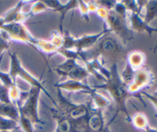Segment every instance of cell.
Segmentation results:
<instances>
[{
  "label": "cell",
  "instance_id": "1",
  "mask_svg": "<svg viewBox=\"0 0 157 132\" xmlns=\"http://www.w3.org/2000/svg\"><path fill=\"white\" fill-rule=\"evenodd\" d=\"M90 65L95 71L99 72L104 78L105 82L98 85L92 86L95 89H101L109 92L111 98L116 104V113L113 118L110 120L108 125L114 121L119 113L123 112L127 117V121L131 122V116L129 114L127 107V101L129 98L133 97L127 89V85L124 82L121 77V74L118 72V65L113 64L107 68L104 67L98 59H94L90 61Z\"/></svg>",
  "mask_w": 157,
  "mask_h": 132
},
{
  "label": "cell",
  "instance_id": "2",
  "mask_svg": "<svg viewBox=\"0 0 157 132\" xmlns=\"http://www.w3.org/2000/svg\"><path fill=\"white\" fill-rule=\"evenodd\" d=\"M124 44L111 32L105 34L89 50L80 53L81 62L98 59L104 67H111L127 58Z\"/></svg>",
  "mask_w": 157,
  "mask_h": 132
},
{
  "label": "cell",
  "instance_id": "3",
  "mask_svg": "<svg viewBox=\"0 0 157 132\" xmlns=\"http://www.w3.org/2000/svg\"><path fill=\"white\" fill-rule=\"evenodd\" d=\"M95 13L104 21V26L124 45L134 38L133 32L128 25V12L122 1L117 2L112 10L98 7Z\"/></svg>",
  "mask_w": 157,
  "mask_h": 132
},
{
  "label": "cell",
  "instance_id": "4",
  "mask_svg": "<svg viewBox=\"0 0 157 132\" xmlns=\"http://www.w3.org/2000/svg\"><path fill=\"white\" fill-rule=\"evenodd\" d=\"M41 92V90L38 87H31L22 102L18 101L16 103L19 117H23L29 120L35 126L36 124H45V122L40 118L38 115V102Z\"/></svg>",
  "mask_w": 157,
  "mask_h": 132
},
{
  "label": "cell",
  "instance_id": "5",
  "mask_svg": "<svg viewBox=\"0 0 157 132\" xmlns=\"http://www.w3.org/2000/svg\"><path fill=\"white\" fill-rule=\"evenodd\" d=\"M9 55L10 57V69H9V74L14 82L17 83L16 78L19 77L25 81H26L28 84H30L31 87H38L41 89V91L44 92L46 96L48 97V98L55 104V106L56 105V101L52 98L48 91L44 87L43 83L23 67L17 54L15 52H11L9 51Z\"/></svg>",
  "mask_w": 157,
  "mask_h": 132
},
{
  "label": "cell",
  "instance_id": "6",
  "mask_svg": "<svg viewBox=\"0 0 157 132\" xmlns=\"http://www.w3.org/2000/svg\"><path fill=\"white\" fill-rule=\"evenodd\" d=\"M108 32H110L104 26V30L98 33L75 38L71 35L68 31H64L63 45L61 49L73 51V52L80 54L91 49L99 41L100 38H102L105 34L108 33Z\"/></svg>",
  "mask_w": 157,
  "mask_h": 132
},
{
  "label": "cell",
  "instance_id": "7",
  "mask_svg": "<svg viewBox=\"0 0 157 132\" xmlns=\"http://www.w3.org/2000/svg\"><path fill=\"white\" fill-rule=\"evenodd\" d=\"M154 81L155 77L151 70L148 67L144 66L141 68L135 71L133 81L129 85H127V89L134 98H138L144 105L146 106V103L143 99L141 92L144 91L145 89L150 88L153 84Z\"/></svg>",
  "mask_w": 157,
  "mask_h": 132
},
{
  "label": "cell",
  "instance_id": "8",
  "mask_svg": "<svg viewBox=\"0 0 157 132\" xmlns=\"http://www.w3.org/2000/svg\"><path fill=\"white\" fill-rule=\"evenodd\" d=\"M0 31L6 32L10 40L21 41L29 45L35 50L39 52L37 48L39 39L32 36L24 23L13 22L9 24H2L0 25Z\"/></svg>",
  "mask_w": 157,
  "mask_h": 132
},
{
  "label": "cell",
  "instance_id": "9",
  "mask_svg": "<svg viewBox=\"0 0 157 132\" xmlns=\"http://www.w3.org/2000/svg\"><path fill=\"white\" fill-rule=\"evenodd\" d=\"M55 71L60 76L67 77V79L78 81H84L90 75L85 64L74 58L66 59L64 62L57 65Z\"/></svg>",
  "mask_w": 157,
  "mask_h": 132
},
{
  "label": "cell",
  "instance_id": "10",
  "mask_svg": "<svg viewBox=\"0 0 157 132\" xmlns=\"http://www.w3.org/2000/svg\"><path fill=\"white\" fill-rule=\"evenodd\" d=\"M31 2H24L20 1L14 6L12 9H9L2 17H0V25L2 24H9V23L19 22L24 23L25 21L31 17L34 16L32 12H22L21 8L25 4L29 3Z\"/></svg>",
  "mask_w": 157,
  "mask_h": 132
},
{
  "label": "cell",
  "instance_id": "11",
  "mask_svg": "<svg viewBox=\"0 0 157 132\" xmlns=\"http://www.w3.org/2000/svg\"><path fill=\"white\" fill-rule=\"evenodd\" d=\"M47 6L48 9L58 12L61 16L59 23V29L61 35L64 33V21L65 15L69 11H74L76 8H78V1H68L66 4L60 2L59 1H42Z\"/></svg>",
  "mask_w": 157,
  "mask_h": 132
},
{
  "label": "cell",
  "instance_id": "12",
  "mask_svg": "<svg viewBox=\"0 0 157 132\" xmlns=\"http://www.w3.org/2000/svg\"><path fill=\"white\" fill-rule=\"evenodd\" d=\"M55 87L61 91L64 90L69 92H81V93H85L89 95L96 91V89L94 88L92 86L88 85L87 83H84V81H78L70 79H67L62 82L56 83L55 84Z\"/></svg>",
  "mask_w": 157,
  "mask_h": 132
},
{
  "label": "cell",
  "instance_id": "13",
  "mask_svg": "<svg viewBox=\"0 0 157 132\" xmlns=\"http://www.w3.org/2000/svg\"><path fill=\"white\" fill-rule=\"evenodd\" d=\"M128 21L129 27L132 31H136L139 33L147 32L149 36L152 37L154 32H157V28H153L150 25L147 24L136 12H128Z\"/></svg>",
  "mask_w": 157,
  "mask_h": 132
},
{
  "label": "cell",
  "instance_id": "14",
  "mask_svg": "<svg viewBox=\"0 0 157 132\" xmlns=\"http://www.w3.org/2000/svg\"><path fill=\"white\" fill-rule=\"evenodd\" d=\"M146 61V55L140 51H134L127 55L126 63L130 66L134 71L138 70L144 66Z\"/></svg>",
  "mask_w": 157,
  "mask_h": 132
},
{
  "label": "cell",
  "instance_id": "15",
  "mask_svg": "<svg viewBox=\"0 0 157 132\" xmlns=\"http://www.w3.org/2000/svg\"><path fill=\"white\" fill-rule=\"evenodd\" d=\"M0 116L12 119L18 123L19 112H18V107L14 103L11 104L0 103Z\"/></svg>",
  "mask_w": 157,
  "mask_h": 132
},
{
  "label": "cell",
  "instance_id": "16",
  "mask_svg": "<svg viewBox=\"0 0 157 132\" xmlns=\"http://www.w3.org/2000/svg\"><path fill=\"white\" fill-rule=\"evenodd\" d=\"M53 118L57 121L56 129L54 132H71V124L68 118L50 109Z\"/></svg>",
  "mask_w": 157,
  "mask_h": 132
},
{
  "label": "cell",
  "instance_id": "17",
  "mask_svg": "<svg viewBox=\"0 0 157 132\" xmlns=\"http://www.w3.org/2000/svg\"><path fill=\"white\" fill-rule=\"evenodd\" d=\"M146 13L144 16V21L150 25L157 17V1H147L145 5Z\"/></svg>",
  "mask_w": 157,
  "mask_h": 132
},
{
  "label": "cell",
  "instance_id": "18",
  "mask_svg": "<svg viewBox=\"0 0 157 132\" xmlns=\"http://www.w3.org/2000/svg\"><path fill=\"white\" fill-rule=\"evenodd\" d=\"M131 123L133 124V127L141 130H144L147 126L149 125L147 116L141 112H138L131 117Z\"/></svg>",
  "mask_w": 157,
  "mask_h": 132
},
{
  "label": "cell",
  "instance_id": "19",
  "mask_svg": "<svg viewBox=\"0 0 157 132\" xmlns=\"http://www.w3.org/2000/svg\"><path fill=\"white\" fill-rule=\"evenodd\" d=\"M20 129L18 122L12 119L0 116V132L18 130Z\"/></svg>",
  "mask_w": 157,
  "mask_h": 132
},
{
  "label": "cell",
  "instance_id": "20",
  "mask_svg": "<svg viewBox=\"0 0 157 132\" xmlns=\"http://www.w3.org/2000/svg\"><path fill=\"white\" fill-rule=\"evenodd\" d=\"M10 47V39L6 32L0 31V56Z\"/></svg>",
  "mask_w": 157,
  "mask_h": 132
},
{
  "label": "cell",
  "instance_id": "21",
  "mask_svg": "<svg viewBox=\"0 0 157 132\" xmlns=\"http://www.w3.org/2000/svg\"><path fill=\"white\" fill-rule=\"evenodd\" d=\"M0 103L2 104H11L13 103L9 96V88L0 83Z\"/></svg>",
  "mask_w": 157,
  "mask_h": 132
},
{
  "label": "cell",
  "instance_id": "22",
  "mask_svg": "<svg viewBox=\"0 0 157 132\" xmlns=\"http://www.w3.org/2000/svg\"><path fill=\"white\" fill-rule=\"evenodd\" d=\"M78 8L80 9L81 15L85 21H89V9L87 2L82 1H78Z\"/></svg>",
  "mask_w": 157,
  "mask_h": 132
},
{
  "label": "cell",
  "instance_id": "23",
  "mask_svg": "<svg viewBox=\"0 0 157 132\" xmlns=\"http://www.w3.org/2000/svg\"><path fill=\"white\" fill-rule=\"evenodd\" d=\"M141 95H144V96H145L147 99L150 100V101L153 103V105H154L157 109V98L156 97L153 96V95H151V94L147 93V92H146L145 91L141 92Z\"/></svg>",
  "mask_w": 157,
  "mask_h": 132
},
{
  "label": "cell",
  "instance_id": "24",
  "mask_svg": "<svg viewBox=\"0 0 157 132\" xmlns=\"http://www.w3.org/2000/svg\"><path fill=\"white\" fill-rule=\"evenodd\" d=\"M143 131L144 132H157V129L153 128V127H150V124H149L148 126H147V127H146V128L144 129Z\"/></svg>",
  "mask_w": 157,
  "mask_h": 132
},
{
  "label": "cell",
  "instance_id": "25",
  "mask_svg": "<svg viewBox=\"0 0 157 132\" xmlns=\"http://www.w3.org/2000/svg\"><path fill=\"white\" fill-rule=\"evenodd\" d=\"M156 50H157V43H156V45H155V47H154V51H153V52H156Z\"/></svg>",
  "mask_w": 157,
  "mask_h": 132
},
{
  "label": "cell",
  "instance_id": "26",
  "mask_svg": "<svg viewBox=\"0 0 157 132\" xmlns=\"http://www.w3.org/2000/svg\"><path fill=\"white\" fill-rule=\"evenodd\" d=\"M152 95H153V96L156 97V98H157V91H155V92H154V93H153V94H152Z\"/></svg>",
  "mask_w": 157,
  "mask_h": 132
},
{
  "label": "cell",
  "instance_id": "27",
  "mask_svg": "<svg viewBox=\"0 0 157 132\" xmlns=\"http://www.w3.org/2000/svg\"><path fill=\"white\" fill-rule=\"evenodd\" d=\"M17 130H12V131H1V132H16Z\"/></svg>",
  "mask_w": 157,
  "mask_h": 132
},
{
  "label": "cell",
  "instance_id": "28",
  "mask_svg": "<svg viewBox=\"0 0 157 132\" xmlns=\"http://www.w3.org/2000/svg\"><path fill=\"white\" fill-rule=\"evenodd\" d=\"M156 118H157V115H156Z\"/></svg>",
  "mask_w": 157,
  "mask_h": 132
}]
</instances>
